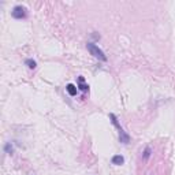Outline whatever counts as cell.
<instances>
[{
	"label": "cell",
	"instance_id": "1",
	"mask_svg": "<svg viewBox=\"0 0 175 175\" xmlns=\"http://www.w3.org/2000/svg\"><path fill=\"white\" fill-rule=\"evenodd\" d=\"M110 119L112 121L114 126L118 129V131H119V141H121L122 144H129L130 142V136L125 131V130H123V127L119 125V122H118V119H116V116H115L114 114H110Z\"/></svg>",
	"mask_w": 175,
	"mask_h": 175
},
{
	"label": "cell",
	"instance_id": "2",
	"mask_svg": "<svg viewBox=\"0 0 175 175\" xmlns=\"http://www.w3.org/2000/svg\"><path fill=\"white\" fill-rule=\"evenodd\" d=\"M86 48H88V51L90 52V55H93V56L96 57V59H99V60H103V62L107 60V56L104 55V52L97 45H94L93 43H88V44H86Z\"/></svg>",
	"mask_w": 175,
	"mask_h": 175
},
{
	"label": "cell",
	"instance_id": "3",
	"mask_svg": "<svg viewBox=\"0 0 175 175\" xmlns=\"http://www.w3.org/2000/svg\"><path fill=\"white\" fill-rule=\"evenodd\" d=\"M11 15L15 19H25L26 18V8L23 6H17L14 7V10L11 11Z\"/></svg>",
	"mask_w": 175,
	"mask_h": 175
},
{
	"label": "cell",
	"instance_id": "4",
	"mask_svg": "<svg viewBox=\"0 0 175 175\" xmlns=\"http://www.w3.org/2000/svg\"><path fill=\"white\" fill-rule=\"evenodd\" d=\"M125 163V157L121 156V155H115L114 157H112V164L115 166H122Z\"/></svg>",
	"mask_w": 175,
	"mask_h": 175
},
{
	"label": "cell",
	"instance_id": "5",
	"mask_svg": "<svg viewBox=\"0 0 175 175\" xmlns=\"http://www.w3.org/2000/svg\"><path fill=\"white\" fill-rule=\"evenodd\" d=\"M66 90H67L68 92V94H70V96H75V94H77V86L75 85H73V84H68L67 86H66Z\"/></svg>",
	"mask_w": 175,
	"mask_h": 175
},
{
	"label": "cell",
	"instance_id": "6",
	"mask_svg": "<svg viewBox=\"0 0 175 175\" xmlns=\"http://www.w3.org/2000/svg\"><path fill=\"white\" fill-rule=\"evenodd\" d=\"M150 155H152V148L147 147L145 148V150H144V153H142V159L144 160H148V159L150 157Z\"/></svg>",
	"mask_w": 175,
	"mask_h": 175
},
{
	"label": "cell",
	"instance_id": "7",
	"mask_svg": "<svg viewBox=\"0 0 175 175\" xmlns=\"http://www.w3.org/2000/svg\"><path fill=\"white\" fill-rule=\"evenodd\" d=\"M78 81H79V86H78V88H79L81 90H82V92H86V90L89 89V86L84 84V78H82V77H79V78H78Z\"/></svg>",
	"mask_w": 175,
	"mask_h": 175
},
{
	"label": "cell",
	"instance_id": "8",
	"mask_svg": "<svg viewBox=\"0 0 175 175\" xmlns=\"http://www.w3.org/2000/svg\"><path fill=\"white\" fill-rule=\"evenodd\" d=\"M26 66H28L29 68H36V66H37V63L34 60H33V59H28V60H26Z\"/></svg>",
	"mask_w": 175,
	"mask_h": 175
},
{
	"label": "cell",
	"instance_id": "9",
	"mask_svg": "<svg viewBox=\"0 0 175 175\" xmlns=\"http://www.w3.org/2000/svg\"><path fill=\"white\" fill-rule=\"evenodd\" d=\"M4 150H6V153H12V150H14V148H12V145H11V142H7L6 144V147H4Z\"/></svg>",
	"mask_w": 175,
	"mask_h": 175
}]
</instances>
